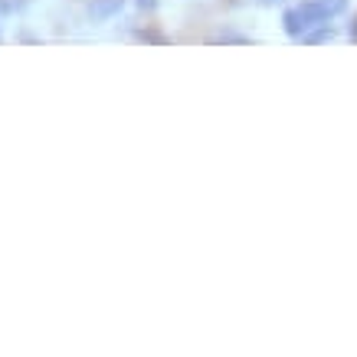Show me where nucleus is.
Returning <instances> with one entry per match:
<instances>
[{"label": "nucleus", "instance_id": "nucleus-1", "mask_svg": "<svg viewBox=\"0 0 357 357\" xmlns=\"http://www.w3.org/2000/svg\"><path fill=\"white\" fill-rule=\"evenodd\" d=\"M344 10H347V0H305V3H298L305 33L312 30V26H321V23L335 20L337 13H344Z\"/></svg>", "mask_w": 357, "mask_h": 357}, {"label": "nucleus", "instance_id": "nucleus-8", "mask_svg": "<svg viewBox=\"0 0 357 357\" xmlns=\"http://www.w3.org/2000/svg\"><path fill=\"white\" fill-rule=\"evenodd\" d=\"M351 40H357V17H354V23H351Z\"/></svg>", "mask_w": 357, "mask_h": 357}, {"label": "nucleus", "instance_id": "nucleus-5", "mask_svg": "<svg viewBox=\"0 0 357 357\" xmlns=\"http://www.w3.org/2000/svg\"><path fill=\"white\" fill-rule=\"evenodd\" d=\"M138 40H144V43H164L161 33H138Z\"/></svg>", "mask_w": 357, "mask_h": 357}, {"label": "nucleus", "instance_id": "nucleus-4", "mask_svg": "<svg viewBox=\"0 0 357 357\" xmlns=\"http://www.w3.org/2000/svg\"><path fill=\"white\" fill-rule=\"evenodd\" d=\"M213 43H239V46H246V43H252L249 36H243V33H233V30H220L217 36H213Z\"/></svg>", "mask_w": 357, "mask_h": 357}, {"label": "nucleus", "instance_id": "nucleus-2", "mask_svg": "<svg viewBox=\"0 0 357 357\" xmlns=\"http://www.w3.org/2000/svg\"><path fill=\"white\" fill-rule=\"evenodd\" d=\"M121 3L125 0H92L89 3V17L92 20H109V17H115L121 10Z\"/></svg>", "mask_w": 357, "mask_h": 357}, {"label": "nucleus", "instance_id": "nucleus-3", "mask_svg": "<svg viewBox=\"0 0 357 357\" xmlns=\"http://www.w3.org/2000/svg\"><path fill=\"white\" fill-rule=\"evenodd\" d=\"M331 36H335V26L321 23L318 30H308V33H305L302 40H305V43H325V40H331Z\"/></svg>", "mask_w": 357, "mask_h": 357}, {"label": "nucleus", "instance_id": "nucleus-6", "mask_svg": "<svg viewBox=\"0 0 357 357\" xmlns=\"http://www.w3.org/2000/svg\"><path fill=\"white\" fill-rule=\"evenodd\" d=\"M138 3V10H154L158 7V0H135Z\"/></svg>", "mask_w": 357, "mask_h": 357}, {"label": "nucleus", "instance_id": "nucleus-7", "mask_svg": "<svg viewBox=\"0 0 357 357\" xmlns=\"http://www.w3.org/2000/svg\"><path fill=\"white\" fill-rule=\"evenodd\" d=\"M259 7H275V3H285V0H256Z\"/></svg>", "mask_w": 357, "mask_h": 357}]
</instances>
